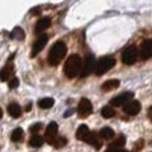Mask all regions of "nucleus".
<instances>
[{
    "mask_svg": "<svg viewBox=\"0 0 152 152\" xmlns=\"http://www.w3.org/2000/svg\"><path fill=\"white\" fill-rule=\"evenodd\" d=\"M81 69H83L81 57L78 54H73L66 60L63 71H64V75L68 77L69 79H73L78 75L81 73Z\"/></svg>",
    "mask_w": 152,
    "mask_h": 152,
    "instance_id": "obj_1",
    "label": "nucleus"
},
{
    "mask_svg": "<svg viewBox=\"0 0 152 152\" xmlns=\"http://www.w3.org/2000/svg\"><path fill=\"white\" fill-rule=\"evenodd\" d=\"M68 52L66 44L63 41H57L55 42L54 46L50 48L49 54H48V63L52 66H56L60 64V62L64 58L65 54Z\"/></svg>",
    "mask_w": 152,
    "mask_h": 152,
    "instance_id": "obj_2",
    "label": "nucleus"
},
{
    "mask_svg": "<svg viewBox=\"0 0 152 152\" xmlns=\"http://www.w3.org/2000/svg\"><path fill=\"white\" fill-rule=\"evenodd\" d=\"M115 64V60L111 56H105V57H102L99 58V62L96 63V68H95V73L96 76H103L105 75L109 70L114 66Z\"/></svg>",
    "mask_w": 152,
    "mask_h": 152,
    "instance_id": "obj_3",
    "label": "nucleus"
},
{
    "mask_svg": "<svg viewBox=\"0 0 152 152\" xmlns=\"http://www.w3.org/2000/svg\"><path fill=\"white\" fill-rule=\"evenodd\" d=\"M96 68V62H95V57L88 54L86 55L85 57V61L83 63V69H81V73H80V77L81 78H86L91 75L93 72V70H95Z\"/></svg>",
    "mask_w": 152,
    "mask_h": 152,
    "instance_id": "obj_4",
    "label": "nucleus"
},
{
    "mask_svg": "<svg viewBox=\"0 0 152 152\" xmlns=\"http://www.w3.org/2000/svg\"><path fill=\"white\" fill-rule=\"evenodd\" d=\"M57 133H58V125H57L55 121L50 122V124L47 126L46 132H45L46 142H47L48 144L54 145L55 141H56V140H57V137H58L57 136Z\"/></svg>",
    "mask_w": 152,
    "mask_h": 152,
    "instance_id": "obj_5",
    "label": "nucleus"
},
{
    "mask_svg": "<svg viewBox=\"0 0 152 152\" xmlns=\"http://www.w3.org/2000/svg\"><path fill=\"white\" fill-rule=\"evenodd\" d=\"M121 60L126 65H133L137 60L136 47L135 46H129L128 48H126L122 53Z\"/></svg>",
    "mask_w": 152,
    "mask_h": 152,
    "instance_id": "obj_6",
    "label": "nucleus"
},
{
    "mask_svg": "<svg viewBox=\"0 0 152 152\" xmlns=\"http://www.w3.org/2000/svg\"><path fill=\"white\" fill-rule=\"evenodd\" d=\"M133 97H134V93L126 91V93H122L120 95L113 97L111 99L110 104H111V107H121V105L125 107L127 103H129L130 101L133 99Z\"/></svg>",
    "mask_w": 152,
    "mask_h": 152,
    "instance_id": "obj_7",
    "label": "nucleus"
},
{
    "mask_svg": "<svg viewBox=\"0 0 152 152\" xmlns=\"http://www.w3.org/2000/svg\"><path fill=\"white\" fill-rule=\"evenodd\" d=\"M93 112V104L88 99H81L79 102V105H78V114L79 117L85 118V117H88L89 114Z\"/></svg>",
    "mask_w": 152,
    "mask_h": 152,
    "instance_id": "obj_8",
    "label": "nucleus"
},
{
    "mask_svg": "<svg viewBox=\"0 0 152 152\" xmlns=\"http://www.w3.org/2000/svg\"><path fill=\"white\" fill-rule=\"evenodd\" d=\"M47 42H48V36H47V34H41V36L37 39V41L33 44V46H32L31 56L34 57L36 55H38V54L45 48V46Z\"/></svg>",
    "mask_w": 152,
    "mask_h": 152,
    "instance_id": "obj_9",
    "label": "nucleus"
},
{
    "mask_svg": "<svg viewBox=\"0 0 152 152\" xmlns=\"http://www.w3.org/2000/svg\"><path fill=\"white\" fill-rule=\"evenodd\" d=\"M141 103L136 101V99H132L129 103H127L125 107H124V112L127 113L128 115H136L140 113L141 111Z\"/></svg>",
    "mask_w": 152,
    "mask_h": 152,
    "instance_id": "obj_10",
    "label": "nucleus"
},
{
    "mask_svg": "<svg viewBox=\"0 0 152 152\" xmlns=\"http://www.w3.org/2000/svg\"><path fill=\"white\" fill-rule=\"evenodd\" d=\"M140 55L142 60H149L152 57V39H146L141 45Z\"/></svg>",
    "mask_w": 152,
    "mask_h": 152,
    "instance_id": "obj_11",
    "label": "nucleus"
},
{
    "mask_svg": "<svg viewBox=\"0 0 152 152\" xmlns=\"http://www.w3.org/2000/svg\"><path fill=\"white\" fill-rule=\"evenodd\" d=\"M91 132L89 130V128H88L87 125H81V126H79V128H78V130H77V133H76L77 140L86 142L87 138H88V136L91 135Z\"/></svg>",
    "mask_w": 152,
    "mask_h": 152,
    "instance_id": "obj_12",
    "label": "nucleus"
},
{
    "mask_svg": "<svg viewBox=\"0 0 152 152\" xmlns=\"http://www.w3.org/2000/svg\"><path fill=\"white\" fill-rule=\"evenodd\" d=\"M50 18L49 17H42V18H40L38 21V23L36 24V29H34V32L36 33H41V32H44L46 29H48L49 26H50Z\"/></svg>",
    "mask_w": 152,
    "mask_h": 152,
    "instance_id": "obj_13",
    "label": "nucleus"
},
{
    "mask_svg": "<svg viewBox=\"0 0 152 152\" xmlns=\"http://www.w3.org/2000/svg\"><path fill=\"white\" fill-rule=\"evenodd\" d=\"M86 143H88L89 145L94 146L96 150H99V149H101V146H102L101 137H99V135H97L95 132H91V135L88 136L87 141H86Z\"/></svg>",
    "mask_w": 152,
    "mask_h": 152,
    "instance_id": "obj_14",
    "label": "nucleus"
},
{
    "mask_svg": "<svg viewBox=\"0 0 152 152\" xmlns=\"http://www.w3.org/2000/svg\"><path fill=\"white\" fill-rule=\"evenodd\" d=\"M13 73H14V66H13L12 63L8 62L7 65L4 66V68L1 69V71H0V78H1L2 81H7L8 79H9V77L13 76Z\"/></svg>",
    "mask_w": 152,
    "mask_h": 152,
    "instance_id": "obj_15",
    "label": "nucleus"
},
{
    "mask_svg": "<svg viewBox=\"0 0 152 152\" xmlns=\"http://www.w3.org/2000/svg\"><path fill=\"white\" fill-rule=\"evenodd\" d=\"M119 86H120V81L119 80H117V79H110V80L104 81L101 88H102L103 91H113V89H117Z\"/></svg>",
    "mask_w": 152,
    "mask_h": 152,
    "instance_id": "obj_16",
    "label": "nucleus"
},
{
    "mask_svg": "<svg viewBox=\"0 0 152 152\" xmlns=\"http://www.w3.org/2000/svg\"><path fill=\"white\" fill-rule=\"evenodd\" d=\"M7 112L13 118H18L22 114V110H21V107L17 103H12L7 107Z\"/></svg>",
    "mask_w": 152,
    "mask_h": 152,
    "instance_id": "obj_17",
    "label": "nucleus"
},
{
    "mask_svg": "<svg viewBox=\"0 0 152 152\" xmlns=\"http://www.w3.org/2000/svg\"><path fill=\"white\" fill-rule=\"evenodd\" d=\"M99 135L101 138H103V140H112L115 135V133H114V130L112 128H110V127H104V128H102V129L99 130Z\"/></svg>",
    "mask_w": 152,
    "mask_h": 152,
    "instance_id": "obj_18",
    "label": "nucleus"
},
{
    "mask_svg": "<svg viewBox=\"0 0 152 152\" xmlns=\"http://www.w3.org/2000/svg\"><path fill=\"white\" fill-rule=\"evenodd\" d=\"M44 141H45L44 137L38 135V134H36V135H32V137H31L30 141H29V144L32 148H40L41 145L44 144Z\"/></svg>",
    "mask_w": 152,
    "mask_h": 152,
    "instance_id": "obj_19",
    "label": "nucleus"
},
{
    "mask_svg": "<svg viewBox=\"0 0 152 152\" xmlns=\"http://www.w3.org/2000/svg\"><path fill=\"white\" fill-rule=\"evenodd\" d=\"M126 143V138L124 135H120L117 140H114L111 144L109 145V148H113V149H122V146H125Z\"/></svg>",
    "mask_w": 152,
    "mask_h": 152,
    "instance_id": "obj_20",
    "label": "nucleus"
},
{
    "mask_svg": "<svg viewBox=\"0 0 152 152\" xmlns=\"http://www.w3.org/2000/svg\"><path fill=\"white\" fill-rule=\"evenodd\" d=\"M38 105L41 109H50L54 105V99L52 97H46V99H40L38 102Z\"/></svg>",
    "mask_w": 152,
    "mask_h": 152,
    "instance_id": "obj_21",
    "label": "nucleus"
},
{
    "mask_svg": "<svg viewBox=\"0 0 152 152\" xmlns=\"http://www.w3.org/2000/svg\"><path fill=\"white\" fill-rule=\"evenodd\" d=\"M23 129L22 128H16V129L13 130V133H12V136H10V138H12V141L13 142H18V141H21L23 137Z\"/></svg>",
    "mask_w": 152,
    "mask_h": 152,
    "instance_id": "obj_22",
    "label": "nucleus"
},
{
    "mask_svg": "<svg viewBox=\"0 0 152 152\" xmlns=\"http://www.w3.org/2000/svg\"><path fill=\"white\" fill-rule=\"evenodd\" d=\"M101 113H102V115H103L104 118H112V117L115 115V111L113 110L112 107H104L102 109Z\"/></svg>",
    "mask_w": 152,
    "mask_h": 152,
    "instance_id": "obj_23",
    "label": "nucleus"
},
{
    "mask_svg": "<svg viewBox=\"0 0 152 152\" xmlns=\"http://www.w3.org/2000/svg\"><path fill=\"white\" fill-rule=\"evenodd\" d=\"M25 37V34H24V32L21 28H15L14 31L10 33V38L13 39H18V40H23Z\"/></svg>",
    "mask_w": 152,
    "mask_h": 152,
    "instance_id": "obj_24",
    "label": "nucleus"
},
{
    "mask_svg": "<svg viewBox=\"0 0 152 152\" xmlns=\"http://www.w3.org/2000/svg\"><path fill=\"white\" fill-rule=\"evenodd\" d=\"M66 143H68V140H66L65 137L58 136L57 137V140L55 141V143H54V148H56V149H61V148H63Z\"/></svg>",
    "mask_w": 152,
    "mask_h": 152,
    "instance_id": "obj_25",
    "label": "nucleus"
},
{
    "mask_svg": "<svg viewBox=\"0 0 152 152\" xmlns=\"http://www.w3.org/2000/svg\"><path fill=\"white\" fill-rule=\"evenodd\" d=\"M42 128V124H40V122H37V124H33L32 126L30 127V132L31 133H33L34 135H36V133H38L39 130Z\"/></svg>",
    "mask_w": 152,
    "mask_h": 152,
    "instance_id": "obj_26",
    "label": "nucleus"
},
{
    "mask_svg": "<svg viewBox=\"0 0 152 152\" xmlns=\"http://www.w3.org/2000/svg\"><path fill=\"white\" fill-rule=\"evenodd\" d=\"M18 84H20V80L17 78H13L12 80H9V88L12 89H15L16 87H18Z\"/></svg>",
    "mask_w": 152,
    "mask_h": 152,
    "instance_id": "obj_27",
    "label": "nucleus"
},
{
    "mask_svg": "<svg viewBox=\"0 0 152 152\" xmlns=\"http://www.w3.org/2000/svg\"><path fill=\"white\" fill-rule=\"evenodd\" d=\"M105 152H130V151L124 150V149H113V148H109Z\"/></svg>",
    "mask_w": 152,
    "mask_h": 152,
    "instance_id": "obj_28",
    "label": "nucleus"
},
{
    "mask_svg": "<svg viewBox=\"0 0 152 152\" xmlns=\"http://www.w3.org/2000/svg\"><path fill=\"white\" fill-rule=\"evenodd\" d=\"M148 115H149V119L152 121V107L149 109V111H148Z\"/></svg>",
    "mask_w": 152,
    "mask_h": 152,
    "instance_id": "obj_29",
    "label": "nucleus"
},
{
    "mask_svg": "<svg viewBox=\"0 0 152 152\" xmlns=\"http://www.w3.org/2000/svg\"><path fill=\"white\" fill-rule=\"evenodd\" d=\"M25 111H26V112H29V111H31V104H29V105H26V107H25Z\"/></svg>",
    "mask_w": 152,
    "mask_h": 152,
    "instance_id": "obj_30",
    "label": "nucleus"
}]
</instances>
